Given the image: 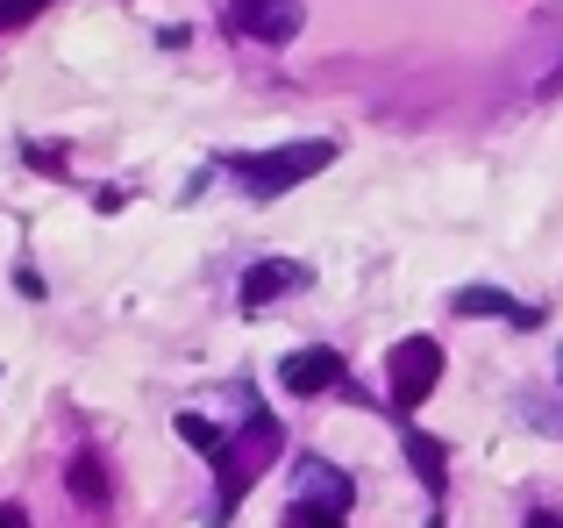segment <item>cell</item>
Returning <instances> with one entry per match:
<instances>
[{
	"label": "cell",
	"mask_w": 563,
	"mask_h": 528,
	"mask_svg": "<svg viewBox=\"0 0 563 528\" xmlns=\"http://www.w3.org/2000/svg\"><path fill=\"white\" fill-rule=\"evenodd\" d=\"M329 157H335V143H286V151H264V157H235V172H243L250 194H286V186L314 179Z\"/></svg>",
	"instance_id": "6da1fadb"
},
{
	"label": "cell",
	"mask_w": 563,
	"mask_h": 528,
	"mask_svg": "<svg viewBox=\"0 0 563 528\" xmlns=\"http://www.w3.org/2000/svg\"><path fill=\"white\" fill-rule=\"evenodd\" d=\"M435 378H442V350L428 343V336H407V343L393 350V400L421 407L428 393H435Z\"/></svg>",
	"instance_id": "7a4b0ae2"
},
{
	"label": "cell",
	"mask_w": 563,
	"mask_h": 528,
	"mask_svg": "<svg viewBox=\"0 0 563 528\" xmlns=\"http://www.w3.org/2000/svg\"><path fill=\"white\" fill-rule=\"evenodd\" d=\"M229 22L264 43H286L300 29V0H229Z\"/></svg>",
	"instance_id": "3957f363"
},
{
	"label": "cell",
	"mask_w": 563,
	"mask_h": 528,
	"mask_svg": "<svg viewBox=\"0 0 563 528\" xmlns=\"http://www.w3.org/2000/svg\"><path fill=\"white\" fill-rule=\"evenodd\" d=\"M278 378H286V393H329L335 378H343V358H335V350H292L286 364H278Z\"/></svg>",
	"instance_id": "277c9868"
},
{
	"label": "cell",
	"mask_w": 563,
	"mask_h": 528,
	"mask_svg": "<svg viewBox=\"0 0 563 528\" xmlns=\"http://www.w3.org/2000/svg\"><path fill=\"white\" fill-rule=\"evenodd\" d=\"M292 286H307V264H257L250 272V307H264V300H278V293H292Z\"/></svg>",
	"instance_id": "5b68a950"
},
{
	"label": "cell",
	"mask_w": 563,
	"mask_h": 528,
	"mask_svg": "<svg viewBox=\"0 0 563 528\" xmlns=\"http://www.w3.org/2000/svg\"><path fill=\"white\" fill-rule=\"evenodd\" d=\"M456 315H507V321H536L521 300H507V293H493V286H464V293H456Z\"/></svg>",
	"instance_id": "8992f818"
},
{
	"label": "cell",
	"mask_w": 563,
	"mask_h": 528,
	"mask_svg": "<svg viewBox=\"0 0 563 528\" xmlns=\"http://www.w3.org/2000/svg\"><path fill=\"white\" fill-rule=\"evenodd\" d=\"M286 528H343V507H314V501H300L286 515Z\"/></svg>",
	"instance_id": "52a82bcc"
},
{
	"label": "cell",
	"mask_w": 563,
	"mask_h": 528,
	"mask_svg": "<svg viewBox=\"0 0 563 528\" xmlns=\"http://www.w3.org/2000/svg\"><path fill=\"white\" fill-rule=\"evenodd\" d=\"M413 464H421L428 486H442V450H435V443H413Z\"/></svg>",
	"instance_id": "ba28073f"
},
{
	"label": "cell",
	"mask_w": 563,
	"mask_h": 528,
	"mask_svg": "<svg viewBox=\"0 0 563 528\" xmlns=\"http://www.w3.org/2000/svg\"><path fill=\"white\" fill-rule=\"evenodd\" d=\"M71 486H79L86 501H100V493H108V486H100V464H93V458H79V472H71Z\"/></svg>",
	"instance_id": "9c48e42d"
},
{
	"label": "cell",
	"mask_w": 563,
	"mask_h": 528,
	"mask_svg": "<svg viewBox=\"0 0 563 528\" xmlns=\"http://www.w3.org/2000/svg\"><path fill=\"white\" fill-rule=\"evenodd\" d=\"M36 8H43V0H0V29H8V22H29Z\"/></svg>",
	"instance_id": "30bf717a"
},
{
	"label": "cell",
	"mask_w": 563,
	"mask_h": 528,
	"mask_svg": "<svg viewBox=\"0 0 563 528\" xmlns=\"http://www.w3.org/2000/svg\"><path fill=\"white\" fill-rule=\"evenodd\" d=\"M0 528H29V521H22V507H0Z\"/></svg>",
	"instance_id": "8fae6325"
},
{
	"label": "cell",
	"mask_w": 563,
	"mask_h": 528,
	"mask_svg": "<svg viewBox=\"0 0 563 528\" xmlns=\"http://www.w3.org/2000/svg\"><path fill=\"white\" fill-rule=\"evenodd\" d=\"M536 528H563V521H550V515H536Z\"/></svg>",
	"instance_id": "7c38bea8"
}]
</instances>
